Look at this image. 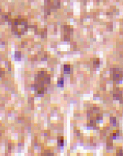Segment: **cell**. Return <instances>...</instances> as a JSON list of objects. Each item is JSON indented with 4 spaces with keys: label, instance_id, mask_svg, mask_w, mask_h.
<instances>
[{
    "label": "cell",
    "instance_id": "cell-5",
    "mask_svg": "<svg viewBox=\"0 0 123 156\" xmlns=\"http://www.w3.org/2000/svg\"><path fill=\"white\" fill-rule=\"evenodd\" d=\"M46 9H58L60 7V0H45Z\"/></svg>",
    "mask_w": 123,
    "mask_h": 156
},
{
    "label": "cell",
    "instance_id": "cell-9",
    "mask_svg": "<svg viewBox=\"0 0 123 156\" xmlns=\"http://www.w3.org/2000/svg\"><path fill=\"white\" fill-rule=\"evenodd\" d=\"M99 58H95L94 61H93V65L96 67L99 66Z\"/></svg>",
    "mask_w": 123,
    "mask_h": 156
},
{
    "label": "cell",
    "instance_id": "cell-3",
    "mask_svg": "<svg viewBox=\"0 0 123 156\" xmlns=\"http://www.w3.org/2000/svg\"><path fill=\"white\" fill-rule=\"evenodd\" d=\"M13 30L14 31V33L17 34H22L26 31L27 28H28V24H27V21L23 18H17V19L14 20L13 23Z\"/></svg>",
    "mask_w": 123,
    "mask_h": 156
},
{
    "label": "cell",
    "instance_id": "cell-2",
    "mask_svg": "<svg viewBox=\"0 0 123 156\" xmlns=\"http://www.w3.org/2000/svg\"><path fill=\"white\" fill-rule=\"evenodd\" d=\"M103 115L98 107H92L88 111V126L95 127L99 121L102 120Z\"/></svg>",
    "mask_w": 123,
    "mask_h": 156
},
{
    "label": "cell",
    "instance_id": "cell-4",
    "mask_svg": "<svg viewBox=\"0 0 123 156\" xmlns=\"http://www.w3.org/2000/svg\"><path fill=\"white\" fill-rule=\"evenodd\" d=\"M110 77L112 80L115 82H120L123 79V70L118 67H113L110 69Z\"/></svg>",
    "mask_w": 123,
    "mask_h": 156
},
{
    "label": "cell",
    "instance_id": "cell-7",
    "mask_svg": "<svg viewBox=\"0 0 123 156\" xmlns=\"http://www.w3.org/2000/svg\"><path fill=\"white\" fill-rule=\"evenodd\" d=\"M114 98L118 100H120L121 99H122V93H121V91H120L118 88L115 89V91H114L113 93Z\"/></svg>",
    "mask_w": 123,
    "mask_h": 156
},
{
    "label": "cell",
    "instance_id": "cell-11",
    "mask_svg": "<svg viewBox=\"0 0 123 156\" xmlns=\"http://www.w3.org/2000/svg\"><path fill=\"white\" fill-rule=\"evenodd\" d=\"M58 84H59V85H60L61 87L63 85V78H59V80H58Z\"/></svg>",
    "mask_w": 123,
    "mask_h": 156
},
{
    "label": "cell",
    "instance_id": "cell-8",
    "mask_svg": "<svg viewBox=\"0 0 123 156\" xmlns=\"http://www.w3.org/2000/svg\"><path fill=\"white\" fill-rule=\"evenodd\" d=\"M71 70V67L70 65H65L64 66V71L66 73H70Z\"/></svg>",
    "mask_w": 123,
    "mask_h": 156
},
{
    "label": "cell",
    "instance_id": "cell-10",
    "mask_svg": "<svg viewBox=\"0 0 123 156\" xmlns=\"http://www.w3.org/2000/svg\"><path fill=\"white\" fill-rule=\"evenodd\" d=\"M63 142H64V141H63V138H59V140H58V144H59V146H63Z\"/></svg>",
    "mask_w": 123,
    "mask_h": 156
},
{
    "label": "cell",
    "instance_id": "cell-1",
    "mask_svg": "<svg viewBox=\"0 0 123 156\" xmlns=\"http://www.w3.org/2000/svg\"><path fill=\"white\" fill-rule=\"evenodd\" d=\"M50 83V75L47 72L41 71L37 73L36 76V84L35 90L39 94H43L44 91V85Z\"/></svg>",
    "mask_w": 123,
    "mask_h": 156
},
{
    "label": "cell",
    "instance_id": "cell-6",
    "mask_svg": "<svg viewBox=\"0 0 123 156\" xmlns=\"http://www.w3.org/2000/svg\"><path fill=\"white\" fill-rule=\"evenodd\" d=\"M64 29V36H65V40H70V36H71V34L73 33V29L69 25H65L63 27Z\"/></svg>",
    "mask_w": 123,
    "mask_h": 156
},
{
    "label": "cell",
    "instance_id": "cell-12",
    "mask_svg": "<svg viewBox=\"0 0 123 156\" xmlns=\"http://www.w3.org/2000/svg\"><path fill=\"white\" fill-rule=\"evenodd\" d=\"M110 122L113 123V125H115L116 124V119L114 117H112V118H110Z\"/></svg>",
    "mask_w": 123,
    "mask_h": 156
}]
</instances>
